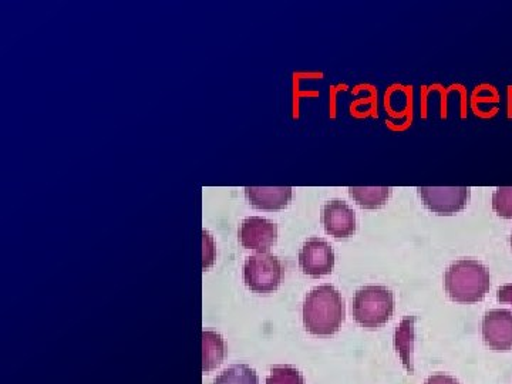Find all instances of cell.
Here are the masks:
<instances>
[{"label":"cell","instance_id":"8992f818","mask_svg":"<svg viewBox=\"0 0 512 384\" xmlns=\"http://www.w3.org/2000/svg\"><path fill=\"white\" fill-rule=\"evenodd\" d=\"M299 266L303 274L311 278H322L332 274L335 268V252L325 239H308L299 252Z\"/></svg>","mask_w":512,"mask_h":384},{"label":"cell","instance_id":"3957f363","mask_svg":"<svg viewBox=\"0 0 512 384\" xmlns=\"http://www.w3.org/2000/svg\"><path fill=\"white\" fill-rule=\"evenodd\" d=\"M394 295L386 286L360 288L353 298V318L362 328L379 329L392 319Z\"/></svg>","mask_w":512,"mask_h":384},{"label":"cell","instance_id":"8fae6325","mask_svg":"<svg viewBox=\"0 0 512 384\" xmlns=\"http://www.w3.org/2000/svg\"><path fill=\"white\" fill-rule=\"evenodd\" d=\"M414 323H416V318L407 316L400 322L399 328L396 329V336H394L397 353H399L400 359H402L403 365L410 375H414Z\"/></svg>","mask_w":512,"mask_h":384},{"label":"cell","instance_id":"52a82bcc","mask_svg":"<svg viewBox=\"0 0 512 384\" xmlns=\"http://www.w3.org/2000/svg\"><path fill=\"white\" fill-rule=\"evenodd\" d=\"M239 242L245 249L268 252L278 239V227L262 217H249L242 221L238 232Z\"/></svg>","mask_w":512,"mask_h":384},{"label":"cell","instance_id":"5b68a950","mask_svg":"<svg viewBox=\"0 0 512 384\" xmlns=\"http://www.w3.org/2000/svg\"><path fill=\"white\" fill-rule=\"evenodd\" d=\"M424 205L434 214L453 215L463 211L470 200L468 187H420Z\"/></svg>","mask_w":512,"mask_h":384},{"label":"cell","instance_id":"9a60e30c","mask_svg":"<svg viewBox=\"0 0 512 384\" xmlns=\"http://www.w3.org/2000/svg\"><path fill=\"white\" fill-rule=\"evenodd\" d=\"M266 384H305V379L295 367L275 366L266 377Z\"/></svg>","mask_w":512,"mask_h":384},{"label":"cell","instance_id":"30bf717a","mask_svg":"<svg viewBox=\"0 0 512 384\" xmlns=\"http://www.w3.org/2000/svg\"><path fill=\"white\" fill-rule=\"evenodd\" d=\"M249 204L256 210L281 211L292 200L291 187H247L245 188Z\"/></svg>","mask_w":512,"mask_h":384},{"label":"cell","instance_id":"6da1fadb","mask_svg":"<svg viewBox=\"0 0 512 384\" xmlns=\"http://www.w3.org/2000/svg\"><path fill=\"white\" fill-rule=\"evenodd\" d=\"M302 315L303 325L311 335L332 336L345 322V301L335 286L320 285L306 296Z\"/></svg>","mask_w":512,"mask_h":384},{"label":"cell","instance_id":"277c9868","mask_svg":"<svg viewBox=\"0 0 512 384\" xmlns=\"http://www.w3.org/2000/svg\"><path fill=\"white\" fill-rule=\"evenodd\" d=\"M284 278L281 261L269 252L249 256L244 265V282L256 293L274 292Z\"/></svg>","mask_w":512,"mask_h":384},{"label":"cell","instance_id":"5bb4252c","mask_svg":"<svg viewBox=\"0 0 512 384\" xmlns=\"http://www.w3.org/2000/svg\"><path fill=\"white\" fill-rule=\"evenodd\" d=\"M214 384H259L255 370L247 365L228 367L215 379Z\"/></svg>","mask_w":512,"mask_h":384},{"label":"cell","instance_id":"d6986e66","mask_svg":"<svg viewBox=\"0 0 512 384\" xmlns=\"http://www.w3.org/2000/svg\"><path fill=\"white\" fill-rule=\"evenodd\" d=\"M511 245H512V237H511Z\"/></svg>","mask_w":512,"mask_h":384},{"label":"cell","instance_id":"e0dca14e","mask_svg":"<svg viewBox=\"0 0 512 384\" xmlns=\"http://www.w3.org/2000/svg\"><path fill=\"white\" fill-rule=\"evenodd\" d=\"M424 384H460L454 377L448 375H433Z\"/></svg>","mask_w":512,"mask_h":384},{"label":"cell","instance_id":"2e32d148","mask_svg":"<svg viewBox=\"0 0 512 384\" xmlns=\"http://www.w3.org/2000/svg\"><path fill=\"white\" fill-rule=\"evenodd\" d=\"M493 210L505 220H512V187H500L493 195Z\"/></svg>","mask_w":512,"mask_h":384},{"label":"cell","instance_id":"7c38bea8","mask_svg":"<svg viewBox=\"0 0 512 384\" xmlns=\"http://www.w3.org/2000/svg\"><path fill=\"white\" fill-rule=\"evenodd\" d=\"M225 356V343L218 333L202 332V372L208 373L221 365Z\"/></svg>","mask_w":512,"mask_h":384},{"label":"cell","instance_id":"ac0fdd59","mask_svg":"<svg viewBox=\"0 0 512 384\" xmlns=\"http://www.w3.org/2000/svg\"><path fill=\"white\" fill-rule=\"evenodd\" d=\"M498 301L503 303H511L512 305V284L501 286L497 292Z\"/></svg>","mask_w":512,"mask_h":384},{"label":"cell","instance_id":"ba28073f","mask_svg":"<svg viewBox=\"0 0 512 384\" xmlns=\"http://www.w3.org/2000/svg\"><path fill=\"white\" fill-rule=\"evenodd\" d=\"M485 345L495 352H508L512 349V312L507 309H494L485 313L483 319Z\"/></svg>","mask_w":512,"mask_h":384},{"label":"cell","instance_id":"7a4b0ae2","mask_svg":"<svg viewBox=\"0 0 512 384\" xmlns=\"http://www.w3.org/2000/svg\"><path fill=\"white\" fill-rule=\"evenodd\" d=\"M444 286L451 301L481 302L491 288L490 271L474 259H460L448 266Z\"/></svg>","mask_w":512,"mask_h":384},{"label":"cell","instance_id":"9c48e42d","mask_svg":"<svg viewBox=\"0 0 512 384\" xmlns=\"http://www.w3.org/2000/svg\"><path fill=\"white\" fill-rule=\"evenodd\" d=\"M322 222L326 234L333 238H349L356 232V214L346 202H326L322 210Z\"/></svg>","mask_w":512,"mask_h":384},{"label":"cell","instance_id":"4fadbf2b","mask_svg":"<svg viewBox=\"0 0 512 384\" xmlns=\"http://www.w3.org/2000/svg\"><path fill=\"white\" fill-rule=\"evenodd\" d=\"M390 187H350L349 194L359 207L365 210H377L389 200Z\"/></svg>","mask_w":512,"mask_h":384}]
</instances>
